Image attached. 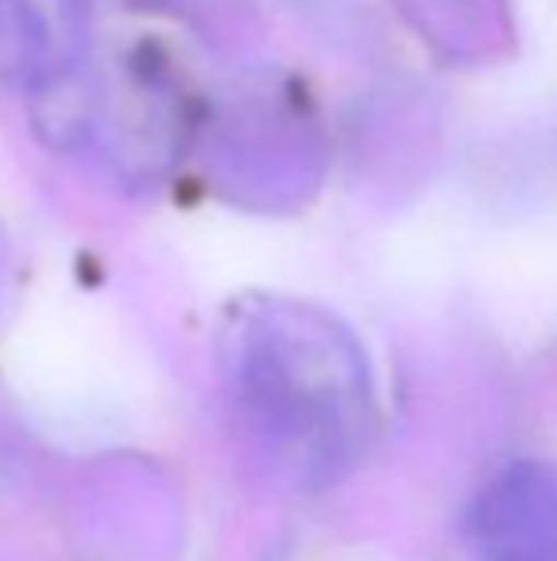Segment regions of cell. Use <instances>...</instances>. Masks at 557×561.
Returning <instances> with one entry per match:
<instances>
[{"instance_id": "cell-2", "label": "cell", "mask_w": 557, "mask_h": 561, "mask_svg": "<svg viewBox=\"0 0 557 561\" xmlns=\"http://www.w3.org/2000/svg\"><path fill=\"white\" fill-rule=\"evenodd\" d=\"M477 561H557V470L515 462L477 493L469 508Z\"/></svg>"}, {"instance_id": "cell-3", "label": "cell", "mask_w": 557, "mask_h": 561, "mask_svg": "<svg viewBox=\"0 0 557 561\" xmlns=\"http://www.w3.org/2000/svg\"><path fill=\"white\" fill-rule=\"evenodd\" d=\"M84 50V0H0V81L54 89Z\"/></svg>"}, {"instance_id": "cell-1", "label": "cell", "mask_w": 557, "mask_h": 561, "mask_svg": "<svg viewBox=\"0 0 557 561\" xmlns=\"http://www.w3.org/2000/svg\"><path fill=\"white\" fill-rule=\"evenodd\" d=\"M218 359L241 447L276 485L313 493L363 462L379 401L363 347L333 313L248 298L225 321Z\"/></svg>"}]
</instances>
